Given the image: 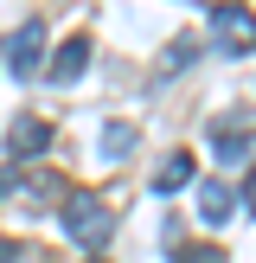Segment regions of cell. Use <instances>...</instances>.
<instances>
[{"label": "cell", "instance_id": "cell-1", "mask_svg": "<svg viewBox=\"0 0 256 263\" xmlns=\"http://www.w3.org/2000/svg\"><path fill=\"white\" fill-rule=\"evenodd\" d=\"M64 231H71V244H83V251H102V244L115 238V212L96 193H71V199H64Z\"/></svg>", "mask_w": 256, "mask_h": 263}, {"label": "cell", "instance_id": "cell-2", "mask_svg": "<svg viewBox=\"0 0 256 263\" xmlns=\"http://www.w3.org/2000/svg\"><path fill=\"white\" fill-rule=\"evenodd\" d=\"M38 58H45V26H38V20H26L19 32L7 39V71H13V77H38V71H45Z\"/></svg>", "mask_w": 256, "mask_h": 263}, {"label": "cell", "instance_id": "cell-3", "mask_svg": "<svg viewBox=\"0 0 256 263\" xmlns=\"http://www.w3.org/2000/svg\"><path fill=\"white\" fill-rule=\"evenodd\" d=\"M211 32L224 51H256V13L250 7H211Z\"/></svg>", "mask_w": 256, "mask_h": 263}, {"label": "cell", "instance_id": "cell-4", "mask_svg": "<svg viewBox=\"0 0 256 263\" xmlns=\"http://www.w3.org/2000/svg\"><path fill=\"white\" fill-rule=\"evenodd\" d=\"M83 64H90V39L77 32V39H64V45H58V58L45 64V77H51V84H77Z\"/></svg>", "mask_w": 256, "mask_h": 263}, {"label": "cell", "instance_id": "cell-5", "mask_svg": "<svg viewBox=\"0 0 256 263\" xmlns=\"http://www.w3.org/2000/svg\"><path fill=\"white\" fill-rule=\"evenodd\" d=\"M7 148L19 154V161L45 154V148H51V122H38V116H19V122H13V135H7Z\"/></svg>", "mask_w": 256, "mask_h": 263}, {"label": "cell", "instance_id": "cell-6", "mask_svg": "<svg viewBox=\"0 0 256 263\" xmlns=\"http://www.w3.org/2000/svg\"><path fill=\"white\" fill-rule=\"evenodd\" d=\"M179 186H192V154L186 148H173L160 167H154V193H179Z\"/></svg>", "mask_w": 256, "mask_h": 263}, {"label": "cell", "instance_id": "cell-7", "mask_svg": "<svg viewBox=\"0 0 256 263\" xmlns=\"http://www.w3.org/2000/svg\"><path fill=\"white\" fill-rule=\"evenodd\" d=\"M250 135H256L250 116H237V122H211V148L224 154V161H230V154H250Z\"/></svg>", "mask_w": 256, "mask_h": 263}, {"label": "cell", "instance_id": "cell-8", "mask_svg": "<svg viewBox=\"0 0 256 263\" xmlns=\"http://www.w3.org/2000/svg\"><path fill=\"white\" fill-rule=\"evenodd\" d=\"M230 205H237V199H230L224 180H205V186H199V218H205V225H224Z\"/></svg>", "mask_w": 256, "mask_h": 263}, {"label": "cell", "instance_id": "cell-9", "mask_svg": "<svg viewBox=\"0 0 256 263\" xmlns=\"http://www.w3.org/2000/svg\"><path fill=\"white\" fill-rule=\"evenodd\" d=\"M102 154H109V161L135 154V128H128V122H109V128H102Z\"/></svg>", "mask_w": 256, "mask_h": 263}, {"label": "cell", "instance_id": "cell-10", "mask_svg": "<svg viewBox=\"0 0 256 263\" xmlns=\"http://www.w3.org/2000/svg\"><path fill=\"white\" fill-rule=\"evenodd\" d=\"M179 263H224V251H211V244H186Z\"/></svg>", "mask_w": 256, "mask_h": 263}, {"label": "cell", "instance_id": "cell-11", "mask_svg": "<svg viewBox=\"0 0 256 263\" xmlns=\"http://www.w3.org/2000/svg\"><path fill=\"white\" fill-rule=\"evenodd\" d=\"M192 51H199V45H192V39H179V45L166 51V64H179V71H186V64H192Z\"/></svg>", "mask_w": 256, "mask_h": 263}, {"label": "cell", "instance_id": "cell-12", "mask_svg": "<svg viewBox=\"0 0 256 263\" xmlns=\"http://www.w3.org/2000/svg\"><path fill=\"white\" fill-rule=\"evenodd\" d=\"M243 205H250V212H256V167H250V174H243Z\"/></svg>", "mask_w": 256, "mask_h": 263}]
</instances>
